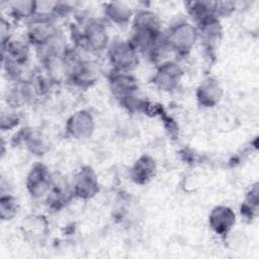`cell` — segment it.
Masks as SVG:
<instances>
[{
  "label": "cell",
  "instance_id": "cell-1",
  "mask_svg": "<svg viewBox=\"0 0 259 259\" xmlns=\"http://www.w3.org/2000/svg\"><path fill=\"white\" fill-rule=\"evenodd\" d=\"M132 35L128 38L139 55H143L153 62H157L169 51L165 31L162 30L158 15L148 9H140L134 13L132 19Z\"/></svg>",
  "mask_w": 259,
  "mask_h": 259
},
{
  "label": "cell",
  "instance_id": "cell-2",
  "mask_svg": "<svg viewBox=\"0 0 259 259\" xmlns=\"http://www.w3.org/2000/svg\"><path fill=\"white\" fill-rule=\"evenodd\" d=\"M72 40L77 50L99 54L107 50L110 39L103 21L87 17L71 25Z\"/></svg>",
  "mask_w": 259,
  "mask_h": 259
},
{
  "label": "cell",
  "instance_id": "cell-3",
  "mask_svg": "<svg viewBox=\"0 0 259 259\" xmlns=\"http://www.w3.org/2000/svg\"><path fill=\"white\" fill-rule=\"evenodd\" d=\"M197 38L198 32L195 24L186 20L176 21L165 31L168 50L179 57H186L195 46Z\"/></svg>",
  "mask_w": 259,
  "mask_h": 259
},
{
  "label": "cell",
  "instance_id": "cell-4",
  "mask_svg": "<svg viewBox=\"0 0 259 259\" xmlns=\"http://www.w3.org/2000/svg\"><path fill=\"white\" fill-rule=\"evenodd\" d=\"M107 60L112 71L130 72L139 64V53L130 39L114 38L106 50Z\"/></svg>",
  "mask_w": 259,
  "mask_h": 259
},
{
  "label": "cell",
  "instance_id": "cell-5",
  "mask_svg": "<svg viewBox=\"0 0 259 259\" xmlns=\"http://www.w3.org/2000/svg\"><path fill=\"white\" fill-rule=\"evenodd\" d=\"M55 19L51 16L36 15L26 22L25 38L30 46L38 49L61 34Z\"/></svg>",
  "mask_w": 259,
  "mask_h": 259
},
{
  "label": "cell",
  "instance_id": "cell-6",
  "mask_svg": "<svg viewBox=\"0 0 259 259\" xmlns=\"http://www.w3.org/2000/svg\"><path fill=\"white\" fill-rule=\"evenodd\" d=\"M108 83L113 96L121 105L139 95L138 81L130 72L111 70L108 76Z\"/></svg>",
  "mask_w": 259,
  "mask_h": 259
},
{
  "label": "cell",
  "instance_id": "cell-7",
  "mask_svg": "<svg viewBox=\"0 0 259 259\" xmlns=\"http://www.w3.org/2000/svg\"><path fill=\"white\" fill-rule=\"evenodd\" d=\"M183 74L184 71L178 63L165 61L157 66L151 81L159 90L172 92L180 85Z\"/></svg>",
  "mask_w": 259,
  "mask_h": 259
},
{
  "label": "cell",
  "instance_id": "cell-8",
  "mask_svg": "<svg viewBox=\"0 0 259 259\" xmlns=\"http://www.w3.org/2000/svg\"><path fill=\"white\" fill-rule=\"evenodd\" d=\"M52 182L53 173L48 167L41 163H35L26 176L25 187L31 198H46L51 190Z\"/></svg>",
  "mask_w": 259,
  "mask_h": 259
},
{
  "label": "cell",
  "instance_id": "cell-9",
  "mask_svg": "<svg viewBox=\"0 0 259 259\" xmlns=\"http://www.w3.org/2000/svg\"><path fill=\"white\" fill-rule=\"evenodd\" d=\"M75 198L88 200L99 192V181L96 172L90 166H83L74 175L71 182Z\"/></svg>",
  "mask_w": 259,
  "mask_h": 259
},
{
  "label": "cell",
  "instance_id": "cell-10",
  "mask_svg": "<svg viewBox=\"0 0 259 259\" xmlns=\"http://www.w3.org/2000/svg\"><path fill=\"white\" fill-rule=\"evenodd\" d=\"M96 123L93 115L87 109H80L71 114L65 126L66 135L74 140H86L94 133Z\"/></svg>",
  "mask_w": 259,
  "mask_h": 259
},
{
  "label": "cell",
  "instance_id": "cell-11",
  "mask_svg": "<svg viewBox=\"0 0 259 259\" xmlns=\"http://www.w3.org/2000/svg\"><path fill=\"white\" fill-rule=\"evenodd\" d=\"M236 224L235 211L227 205L214 206L208 215V225L211 231L221 237L228 235Z\"/></svg>",
  "mask_w": 259,
  "mask_h": 259
},
{
  "label": "cell",
  "instance_id": "cell-12",
  "mask_svg": "<svg viewBox=\"0 0 259 259\" xmlns=\"http://www.w3.org/2000/svg\"><path fill=\"white\" fill-rule=\"evenodd\" d=\"M224 90L220 81L214 77H207L200 82L196 89V99L200 106L214 107L223 98Z\"/></svg>",
  "mask_w": 259,
  "mask_h": 259
},
{
  "label": "cell",
  "instance_id": "cell-13",
  "mask_svg": "<svg viewBox=\"0 0 259 259\" xmlns=\"http://www.w3.org/2000/svg\"><path fill=\"white\" fill-rule=\"evenodd\" d=\"M157 171V164L153 157L150 155H142L134 163L130 170L131 179L139 185L149 183L155 176Z\"/></svg>",
  "mask_w": 259,
  "mask_h": 259
},
{
  "label": "cell",
  "instance_id": "cell-14",
  "mask_svg": "<svg viewBox=\"0 0 259 259\" xmlns=\"http://www.w3.org/2000/svg\"><path fill=\"white\" fill-rule=\"evenodd\" d=\"M134 13L132 7L122 1H111L104 5L105 18L116 25L131 23Z\"/></svg>",
  "mask_w": 259,
  "mask_h": 259
},
{
  "label": "cell",
  "instance_id": "cell-15",
  "mask_svg": "<svg viewBox=\"0 0 259 259\" xmlns=\"http://www.w3.org/2000/svg\"><path fill=\"white\" fill-rule=\"evenodd\" d=\"M8 14L15 20H25L26 22L36 14L35 1H13L8 3Z\"/></svg>",
  "mask_w": 259,
  "mask_h": 259
},
{
  "label": "cell",
  "instance_id": "cell-16",
  "mask_svg": "<svg viewBox=\"0 0 259 259\" xmlns=\"http://www.w3.org/2000/svg\"><path fill=\"white\" fill-rule=\"evenodd\" d=\"M21 142L34 155H42L47 152L49 144L40 133L33 131H25Z\"/></svg>",
  "mask_w": 259,
  "mask_h": 259
},
{
  "label": "cell",
  "instance_id": "cell-17",
  "mask_svg": "<svg viewBox=\"0 0 259 259\" xmlns=\"http://www.w3.org/2000/svg\"><path fill=\"white\" fill-rule=\"evenodd\" d=\"M19 211V202L15 196L2 193L0 197V218L4 222L13 220Z\"/></svg>",
  "mask_w": 259,
  "mask_h": 259
},
{
  "label": "cell",
  "instance_id": "cell-18",
  "mask_svg": "<svg viewBox=\"0 0 259 259\" xmlns=\"http://www.w3.org/2000/svg\"><path fill=\"white\" fill-rule=\"evenodd\" d=\"M258 201H259L258 183H255L246 194L245 200L242 204V207H241L242 217L249 220L254 219L258 211Z\"/></svg>",
  "mask_w": 259,
  "mask_h": 259
}]
</instances>
